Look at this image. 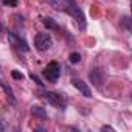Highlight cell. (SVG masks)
I'll use <instances>...</instances> for the list:
<instances>
[{"mask_svg": "<svg viewBox=\"0 0 132 132\" xmlns=\"http://www.w3.org/2000/svg\"><path fill=\"white\" fill-rule=\"evenodd\" d=\"M31 113H33L34 117H37L39 120H47V112H45V109L40 107V106H33V107H31Z\"/></svg>", "mask_w": 132, "mask_h": 132, "instance_id": "9", "label": "cell"}, {"mask_svg": "<svg viewBox=\"0 0 132 132\" xmlns=\"http://www.w3.org/2000/svg\"><path fill=\"white\" fill-rule=\"evenodd\" d=\"M73 86H75V87H76V89H78L84 96H86V98H90V96H92V90L89 89V86H87L82 79L75 78V79H73Z\"/></svg>", "mask_w": 132, "mask_h": 132, "instance_id": "6", "label": "cell"}, {"mask_svg": "<svg viewBox=\"0 0 132 132\" xmlns=\"http://www.w3.org/2000/svg\"><path fill=\"white\" fill-rule=\"evenodd\" d=\"M31 79H33L34 82H37L39 86H44V82H42V81H40V79H39V78H37L36 75H33V73H31Z\"/></svg>", "mask_w": 132, "mask_h": 132, "instance_id": "16", "label": "cell"}, {"mask_svg": "<svg viewBox=\"0 0 132 132\" xmlns=\"http://www.w3.org/2000/svg\"><path fill=\"white\" fill-rule=\"evenodd\" d=\"M51 45H53V40H51V36L48 33H39V34H36V37H34V47H36L37 51H42V53L48 51L51 48Z\"/></svg>", "mask_w": 132, "mask_h": 132, "instance_id": "3", "label": "cell"}, {"mask_svg": "<svg viewBox=\"0 0 132 132\" xmlns=\"http://www.w3.org/2000/svg\"><path fill=\"white\" fill-rule=\"evenodd\" d=\"M6 127H8L6 121H5V120H2V118H0V130H5Z\"/></svg>", "mask_w": 132, "mask_h": 132, "instance_id": "15", "label": "cell"}, {"mask_svg": "<svg viewBox=\"0 0 132 132\" xmlns=\"http://www.w3.org/2000/svg\"><path fill=\"white\" fill-rule=\"evenodd\" d=\"M42 22H44L45 28H48V30H54V31H57V30H59L57 23H56L51 17H45V19H42Z\"/></svg>", "mask_w": 132, "mask_h": 132, "instance_id": "11", "label": "cell"}, {"mask_svg": "<svg viewBox=\"0 0 132 132\" xmlns=\"http://www.w3.org/2000/svg\"><path fill=\"white\" fill-rule=\"evenodd\" d=\"M42 98L50 103L51 106L54 107H59V109H65L67 107V100H65L61 93H56V92H44L42 93Z\"/></svg>", "mask_w": 132, "mask_h": 132, "instance_id": "2", "label": "cell"}, {"mask_svg": "<svg viewBox=\"0 0 132 132\" xmlns=\"http://www.w3.org/2000/svg\"><path fill=\"white\" fill-rule=\"evenodd\" d=\"M11 75H13V78H14V79H22V78H23V75H22V73H19V72H16V70H14Z\"/></svg>", "mask_w": 132, "mask_h": 132, "instance_id": "14", "label": "cell"}, {"mask_svg": "<svg viewBox=\"0 0 132 132\" xmlns=\"http://www.w3.org/2000/svg\"><path fill=\"white\" fill-rule=\"evenodd\" d=\"M8 37H10V40H11L13 44H16L19 48H22L23 51H28V45H27V42H25L23 39H20L17 34H14V33H8Z\"/></svg>", "mask_w": 132, "mask_h": 132, "instance_id": "7", "label": "cell"}, {"mask_svg": "<svg viewBox=\"0 0 132 132\" xmlns=\"http://www.w3.org/2000/svg\"><path fill=\"white\" fill-rule=\"evenodd\" d=\"M64 13L70 14V16H72V17L76 20V23H78L79 30H86V27H87V23H86V16H84L82 10L78 6V3L75 2V0H70V2H69V5H67V8H65V11H64Z\"/></svg>", "mask_w": 132, "mask_h": 132, "instance_id": "1", "label": "cell"}, {"mask_svg": "<svg viewBox=\"0 0 132 132\" xmlns=\"http://www.w3.org/2000/svg\"><path fill=\"white\" fill-rule=\"evenodd\" d=\"M0 86L3 87V90H5V93H6V96L10 98V101H11V104H16V98H14V93H13V89L10 87V86H6L3 81H0Z\"/></svg>", "mask_w": 132, "mask_h": 132, "instance_id": "10", "label": "cell"}, {"mask_svg": "<svg viewBox=\"0 0 132 132\" xmlns=\"http://www.w3.org/2000/svg\"><path fill=\"white\" fill-rule=\"evenodd\" d=\"M89 79H90V82H92L93 86L101 87L103 82H104V73L101 72V69H93V70L90 72V75H89Z\"/></svg>", "mask_w": 132, "mask_h": 132, "instance_id": "5", "label": "cell"}, {"mask_svg": "<svg viewBox=\"0 0 132 132\" xmlns=\"http://www.w3.org/2000/svg\"><path fill=\"white\" fill-rule=\"evenodd\" d=\"M44 76L48 82H56L61 76V67H59V64L56 61H51L47 64V67L44 70Z\"/></svg>", "mask_w": 132, "mask_h": 132, "instance_id": "4", "label": "cell"}, {"mask_svg": "<svg viewBox=\"0 0 132 132\" xmlns=\"http://www.w3.org/2000/svg\"><path fill=\"white\" fill-rule=\"evenodd\" d=\"M101 130H113V127H110V126H103Z\"/></svg>", "mask_w": 132, "mask_h": 132, "instance_id": "17", "label": "cell"}, {"mask_svg": "<svg viewBox=\"0 0 132 132\" xmlns=\"http://www.w3.org/2000/svg\"><path fill=\"white\" fill-rule=\"evenodd\" d=\"M69 59H70V62H72V64H78V62L81 61V54L75 51V53H72V54L69 56Z\"/></svg>", "mask_w": 132, "mask_h": 132, "instance_id": "12", "label": "cell"}, {"mask_svg": "<svg viewBox=\"0 0 132 132\" xmlns=\"http://www.w3.org/2000/svg\"><path fill=\"white\" fill-rule=\"evenodd\" d=\"M69 2H70V0H50L51 6H53L54 10H57V11H65Z\"/></svg>", "mask_w": 132, "mask_h": 132, "instance_id": "8", "label": "cell"}, {"mask_svg": "<svg viewBox=\"0 0 132 132\" xmlns=\"http://www.w3.org/2000/svg\"><path fill=\"white\" fill-rule=\"evenodd\" d=\"M3 5H10V6H16L17 5V0H2Z\"/></svg>", "mask_w": 132, "mask_h": 132, "instance_id": "13", "label": "cell"}]
</instances>
